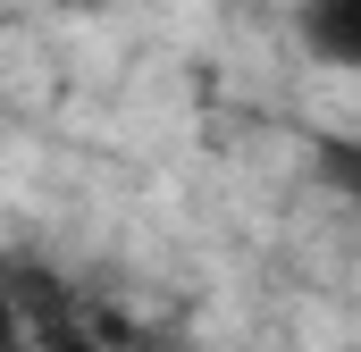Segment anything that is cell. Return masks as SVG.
Instances as JSON below:
<instances>
[{
	"instance_id": "cell-1",
	"label": "cell",
	"mask_w": 361,
	"mask_h": 352,
	"mask_svg": "<svg viewBox=\"0 0 361 352\" xmlns=\"http://www.w3.org/2000/svg\"><path fill=\"white\" fill-rule=\"evenodd\" d=\"M302 42H311L328 68H345L361 51V0H302Z\"/></svg>"
}]
</instances>
